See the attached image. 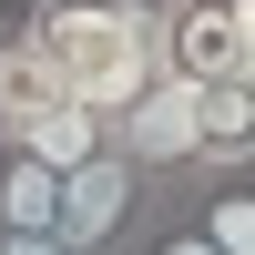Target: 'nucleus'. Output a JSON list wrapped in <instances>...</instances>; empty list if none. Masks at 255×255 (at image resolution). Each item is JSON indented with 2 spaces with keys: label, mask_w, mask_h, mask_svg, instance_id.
<instances>
[{
  "label": "nucleus",
  "mask_w": 255,
  "mask_h": 255,
  "mask_svg": "<svg viewBox=\"0 0 255 255\" xmlns=\"http://www.w3.org/2000/svg\"><path fill=\"white\" fill-rule=\"evenodd\" d=\"M153 10L163 0H20V20H31L41 51L61 61V82H72L82 102H102V113H123V102L163 72L153 61Z\"/></svg>",
  "instance_id": "f257e3e1"
},
{
  "label": "nucleus",
  "mask_w": 255,
  "mask_h": 255,
  "mask_svg": "<svg viewBox=\"0 0 255 255\" xmlns=\"http://www.w3.org/2000/svg\"><path fill=\"white\" fill-rule=\"evenodd\" d=\"M163 204H174V194H163L123 143H102L92 163L61 174V235H72V255H133L163 225Z\"/></svg>",
  "instance_id": "f03ea898"
},
{
  "label": "nucleus",
  "mask_w": 255,
  "mask_h": 255,
  "mask_svg": "<svg viewBox=\"0 0 255 255\" xmlns=\"http://www.w3.org/2000/svg\"><path fill=\"white\" fill-rule=\"evenodd\" d=\"M113 143L143 163V174L163 184V194H184V184L204 174V133H194V82H174V72H153L133 102L113 113Z\"/></svg>",
  "instance_id": "7ed1b4c3"
},
{
  "label": "nucleus",
  "mask_w": 255,
  "mask_h": 255,
  "mask_svg": "<svg viewBox=\"0 0 255 255\" xmlns=\"http://www.w3.org/2000/svg\"><path fill=\"white\" fill-rule=\"evenodd\" d=\"M153 61L174 82L245 72V10H235V0H163V10H153Z\"/></svg>",
  "instance_id": "20e7f679"
},
{
  "label": "nucleus",
  "mask_w": 255,
  "mask_h": 255,
  "mask_svg": "<svg viewBox=\"0 0 255 255\" xmlns=\"http://www.w3.org/2000/svg\"><path fill=\"white\" fill-rule=\"evenodd\" d=\"M61 92H72V82H61V61L41 51V31L10 10V20H0V143H20Z\"/></svg>",
  "instance_id": "39448f33"
},
{
  "label": "nucleus",
  "mask_w": 255,
  "mask_h": 255,
  "mask_svg": "<svg viewBox=\"0 0 255 255\" xmlns=\"http://www.w3.org/2000/svg\"><path fill=\"white\" fill-rule=\"evenodd\" d=\"M174 204H184V215H194L225 255H255V163H204Z\"/></svg>",
  "instance_id": "423d86ee"
},
{
  "label": "nucleus",
  "mask_w": 255,
  "mask_h": 255,
  "mask_svg": "<svg viewBox=\"0 0 255 255\" xmlns=\"http://www.w3.org/2000/svg\"><path fill=\"white\" fill-rule=\"evenodd\" d=\"M194 133H204V163H255V72L194 82Z\"/></svg>",
  "instance_id": "0eeeda50"
},
{
  "label": "nucleus",
  "mask_w": 255,
  "mask_h": 255,
  "mask_svg": "<svg viewBox=\"0 0 255 255\" xmlns=\"http://www.w3.org/2000/svg\"><path fill=\"white\" fill-rule=\"evenodd\" d=\"M102 143H113V113H102V102H82V92H61L51 113L20 133V153H31V163H51V174H72V163H92Z\"/></svg>",
  "instance_id": "6e6552de"
},
{
  "label": "nucleus",
  "mask_w": 255,
  "mask_h": 255,
  "mask_svg": "<svg viewBox=\"0 0 255 255\" xmlns=\"http://www.w3.org/2000/svg\"><path fill=\"white\" fill-rule=\"evenodd\" d=\"M51 225H61V174L0 143V235H51Z\"/></svg>",
  "instance_id": "1a4fd4ad"
},
{
  "label": "nucleus",
  "mask_w": 255,
  "mask_h": 255,
  "mask_svg": "<svg viewBox=\"0 0 255 255\" xmlns=\"http://www.w3.org/2000/svg\"><path fill=\"white\" fill-rule=\"evenodd\" d=\"M133 255H225V245H215V235H204V225H194V215H184V204H163V225H153V235H143Z\"/></svg>",
  "instance_id": "9d476101"
},
{
  "label": "nucleus",
  "mask_w": 255,
  "mask_h": 255,
  "mask_svg": "<svg viewBox=\"0 0 255 255\" xmlns=\"http://www.w3.org/2000/svg\"><path fill=\"white\" fill-rule=\"evenodd\" d=\"M0 245H10V255H72V235H61V225H51V235H0Z\"/></svg>",
  "instance_id": "9b49d317"
},
{
  "label": "nucleus",
  "mask_w": 255,
  "mask_h": 255,
  "mask_svg": "<svg viewBox=\"0 0 255 255\" xmlns=\"http://www.w3.org/2000/svg\"><path fill=\"white\" fill-rule=\"evenodd\" d=\"M235 10H245V72H255V0H235Z\"/></svg>",
  "instance_id": "f8f14e48"
},
{
  "label": "nucleus",
  "mask_w": 255,
  "mask_h": 255,
  "mask_svg": "<svg viewBox=\"0 0 255 255\" xmlns=\"http://www.w3.org/2000/svg\"><path fill=\"white\" fill-rule=\"evenodd\" d=\"M0 255H10V245H0Z\"/></svg>",
  "instance_id": "ddd939ff"
}]
</instances>
